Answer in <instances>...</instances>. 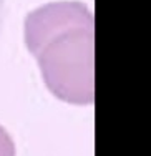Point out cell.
Masks as SVG:
<instances>
[{
    "label": "cell",
    "instance_id": "obj_2",
    "mask_svg": "<svg viewBox=\"0 0 151 156\" xmlns=\"http://www.w3.org/2000/svg\"><path fill=\"white\" fill-rule=\"evenodd\" d=\"M76 28H95V15L86 3L60 0L40 5L25 17V47L35 57L50 40Z\"/></svg>",
    "mask_w": 151,
    "mask_h": 156
},
{
    "label": "cell",
    "instance_id": "obj_1",
    "mask_svg": "<svg viewBox=\"0 0 151 156\" xmlns=\"http://www.w3.org/2000/svg\"><path fill=\"white\" fill-rule=\"evenodd\" d=\"M43 83L60 101H95V28H76L50 40L35 55Z\"/></svg>",
    "mask_w": 151,
    "mask_h": 156
},
{
    "label": "cell",
    "instance_id": "obj_3",
    "mask_svg": "<svg viewBox=\"0 0 151 156\" xmlns=\"http://www.w3.org/2000/svg\"><path fill=\"white\" fill-rule=\"evenodd\" d=\"M0 156H17L15 141L2 125H0Z\"/></svg>",
    "mask_w": 151,
    "mask_h": 156
},
{
    "label": "cell",
    "instance_id": "obj_4",
    "mask_svg": "<svg viewBox=\"0 0 151 156\" xmlns=\"http://www.w3.org/2000/svg\"><path fill=\"white\" fill-rule=\"evenodd\" d=\"M3 3H5V0H0V27H2V20H3Z\"/></svg>",
    "mask_w": 151,
    "mask_h": 156
}]
</instances>
